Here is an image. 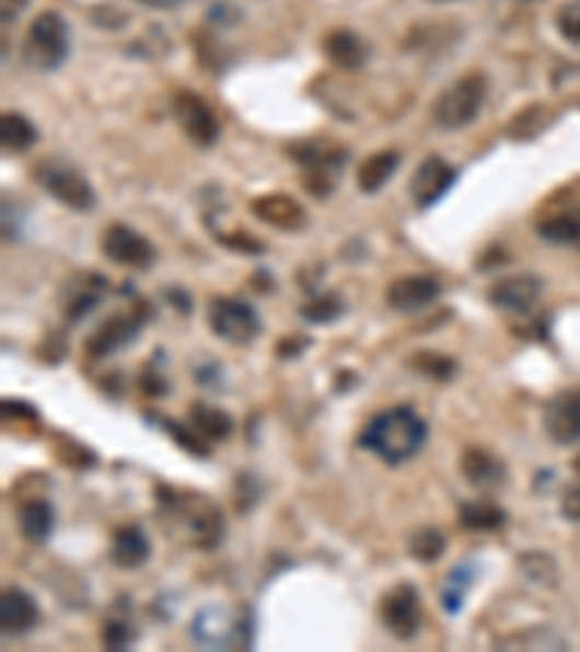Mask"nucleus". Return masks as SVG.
<instances>
[{
	"instance_id": "20",
	"label": "nucleus",
	"mask_w": 580,
	"mask_h": 652,
	"mask_svg": "<svg viewBox=\"0 0 580 652\" xmlns=\"http://www.w3.org/2000/svg\"><path fill=\"white\" fill-rule=\"evenodd\" d=\"M459 470H462L467 485H473V488H479V490L499 488L502 479H506V464L499 462L494 453H488V450H482V446L464 450L462 462H459Z\"/></svg>"
},
{
	"instance_id": "25",
	"label": "nucleus",
	"mask_w": 580,
	"mask_h": 652,
	"mask_svg": "<svg viewBox=\"0 0 580 652\" xmlns=\"http://www.w3.org/2000/svg\"><path fill=\"white\" fill-rule=\"evenodd\" d=\"M189 427L198 432L204 441H209V444L227 441V438L232 435V430H235L230 412H224V409H218V406H209V404L189 406Z\"/></svg>"
},
{
	"instance_id": "30",
	"label": "nucleus",
	"mask_w": 580,
	"mask_h": 652,
	"mask_svg": "<svg viewBox=\"0 0 580 652\" xmlns=\"http://www.w3.org/2000/svg\"><path fill=\"white\" fill-rule=\"evenodd\" d=\"M409 365H413L418 374H424V377L441 381V383L453 381L459 369L456 360H450V357L444 354H436V351H421V354H415L413 360H409Z\"/></svg>"
},
{
	"instance_id": "36",
	"label": "nucleus",
	"mask_w": 580,
	"mask_h": 652,
	"mask_svg": "<svg viewBox=\"0 0 580 652\" xmlns=\"http://www.w3.org/2000/svg\"><path fill=\"white\" fill-rule=\"evenodd\" d=\"M557 30L566 42L580 44V7H564L557 12Z\"/></svg>"
},
{
	"instance_id": "32",
	"label": "nucleus",
	"mask_w": 580,
	"mask_h": 652,
	"mask_svg": "<svg viewBox=\"0 0 580 652\" xmlns=\"http://www.w3.org/2000/svg\"><path fill=\"white\" fill-rule=\"evenodd\" d=\"M520 569L525 571V578L540 583V586H557V578H560V571H557L555 560H552V554L543 551H529L520 554Z\"/></svg>"
},
{
	"instance_id": "24",
	"label": "nucleus",
	"mask_w": 580,
	"mask_h": 652,
	"mask_svg": "<svg viewBox=\"0 0 580 652\" xmlns=\"http://www.w3.org/2000/svg\"><path fill=\"white\" fill-rule=\"evenodd\" d=\"M38 142V128L21 110H7L0 116V145L7 154H24Z\"/></svg>"
},
{
	"instance_id": "16",
	"label": "nucleus",
	"mask_w": 580,
	"mask_h": 652,
	"mask_svg": "<svg viewBox=\"0 0 580 652\" xmlns=\"http://www.w3.org/2000/svg\"><path fill=\"white\" fill-rule=\"evenodd\" d=\"M543 427L546 435L555 444H578L580 441V388L572 392H560L546 404L543 412Z\"/></svg>"
},
{
	"instance_id": "35",
	"label": "nucleus",
	"mask_w": 580,
	"mask_h": 652,
	"mask_svg": "<svg viewBox=\"0 0 580 652\" xmlns=\"http://www.w3.org/2000/svg\"><path fill=\"white\" fill-rule=\"evenodd\" d=\"M160 427L174 438V444L183 446L189 455H198V458H207L209 455V441H204L192 427H183V423L174 421H160Z\"/></svg>"
},
{
	"instance_id": "31",
	"label": "nucleus",
	"mask_w": 580,
	"mask_h": 652,
	"mask_svg": "<svg viewBox=\"0 0 580 652\" xmlns=\"http://www.w3.org/2000/svg\"><path fill=\"white\" fill-rule=\"evenodd\" d=\"M448 548V539L439 528H418L409 537V554L418 562H436L441 560V554Z\"/></svg>"
},
{
	"instance_id": "10",
	"label": "nucleus",
	"mask_w": 580,
	"mask_h": 652,
	"mask_svg": "<svg viewBox=\"0 0 580 652\" xmlns=\"http://www.w3.org/2000/svg\"><path fill=\"white\" fill-rule=\"evenodd\" d=\"M172 110L183 133L189 137L200 149H212L221 137V123H218L216 110L209 108L207 102L200 100L198 93L177 91L172 100Z\"/></svg>"
},
{
	"instance_id": "7",
	"label": "nucleus",
	"mask_w": 580,
	"mask_h": 652,
	"mask_svg": "<svg viewBox=\"0 0 580 652\" xmlns=\"http://www.w3.org/2000/svg\"><path fill=\"white\" fill-rule=\"evenodd\" d=\"M207 323L209 330L227 346H250L262 334V316L244 299H212L207 311Z\"/></svg>"
},
{
	"instance_id": "19",
	"label": "nucleus",
	"mask_w": 580,
	"mask_h": 652,
	"mask_svg": "<svg viewBox=\"0 0 580 652\" xmlns=\"http://www.w3.org/2000/svg\"><path fill=\"white\" fill-rule=\"evenodd\" d=\"M151 560V539L146 534L142 525H123V528L114 531V539H111V562L119 566V569H140Z\"/></svg>"
},
{
	"instance_id": "41",
	"label": "nucleus",
	"mask_w": 580,
	"mask_h": 652,
	"mask_svg": "<svg viewBox=\"0 0 580 652\" xmlns=\"http://www.w3.org/2000/svg\"><path fill=\"white\" fill-rule=\"evenodd\" d=\"M142 7H151V9H177L183 3V0H140Z\"/></svg>"
},
{
	"instance_id": "37",
	"label": "nucleus",
	"mask_w": 580,
	"mask_h": 652,
	"mask_svg": "<svg viewBox=\"0 0 580 652\" xmlns=\"http://www.w3.org/2000/svg\"><path fill=\"white\" fill-rule=\"evenodd\" d=\"M140 386H142V392H146V395H149V397H163L169 392L166 374L160 372V369L154 363L146 365V372H142V377H140Z\"/></svg>"
},
{
	"instance_id": "18",
	"label": "nucleus",
	"mask_w": 580,
	"mask_h": 652,
	"mask_svg": "<svg viewBox=\"0 0 580 652\" xmlns=\"http://www.w3.org/2000/svg\"><path fill=\"white\" fill-rule=\"evenodd\" d=\"M250 209H253V216L262 223L285 232H297L308 223V212L302 209V203L297 198H290V195H279V191L262 195V198L250 203Z\"/></svg>"
},
{
	"instance_id": "9",
	"label": "nucleus",
	"mask_w": 580,
	"mask_h": 652,
	"mask_svg": "<svg viewBox=\"0 0 580 652\" xmlns=\"http://www.w3.org/2000/svg\"><path fill=\"white\" fill-rule=\"evenodd\" d=\"M146 319H149V307L142 305V302H137L128 314L111 316V319H105L100 328L93 330L91 337H88V342H84V351H88L91 360H105V357L116 354L119 348L140 337Z\"/></svg>"
},
{
	"instance_id": "15",
	"label": "nucleus",
	"mask_w": 580,
	"mask_h": 652,
	"mask_svg": "<svg viewBox=\"0 0 580 652\" xmlns=\"http://www.w3.org/2000/svg\"><path fill=\"white\" fill-rule=\"evenodd\" d=\"M441 296V281L436 276H424V272H415V276H398L386 288V302H390L392 311L398 314H415V311H424V307L436 305Z\"/></svg>"
},
{
	"instance_id": "42",
	"label": "nucleus",
	"mask_w": 580,
	"mask_h": 652,
	"mask_svg": "<svg viewBox=\"0 0 580 652\" xmlns=\"http://www.w3.org/2000/svg\"><path fill=\"white\" fill-rule=\"evenodd\" d=\"M572 467H575V473H578V476H580V455L572 462Z\"/></svg>"
},
{
	"instance_id": "17",
	"label": "nucleus",
	"mask_w": 580,
	"mask_h": 652,
	"mask_svg": "<svg viewBox=\"0 0 580 652\" xmlns=\"http://www.w3.org/2000/svg\"><path fill=\"white\" fill-rule=\"evenodd\" d=\"M42 620V609L30 592L21 586H9L0 597V629L7 638H21L33 632Z\"/></svg>"
},
{
	"instance_id": "8",
	"label": "nucleus",
	"mask_w": 580,
	"mask_h": 652,
	"mask_svg": "<svg viewBox=\"0 0 580 652\" xmlns=\"http://www.w3.org/2000/svg\"><path fill=\"white\" fill-rule=\"evenodd\" d=\"M102 253L108 261L128 270H149L158 261L154 244L128 223H111L108 230L102 232Z\"/></svg>"
},
{
	"instance_id": "21",
	"label": "nucleus",
	"mask_w": 580,
	"mask_h": 652,
	"mask_svg": "<svg viewBox=\"0 0 580 652\" xmlns=\"http://www.w3.org/2000/svg\"><path fill=\"white\" fill-rule=\"evenodd\" d=\"M323 53L340 70H360L366 65V58H369L366 42L351 30H332L323 38Z\"/></svg>"
},
{
	"instance_id": "22",
	"label": "nucleus",
	"mask_w": 580,
	"mask_h": 652,
	"mask_svg": "<svg viewBox=\"0 0 580 652\" xmlns=\"http://www.w3.org/2000/svg\"><path fill=\"white\" fill-rule=\"evenodd\" d=\"M18 531L24 534L26 543L42 545L56 531V508L47 499H30L18 508Z\"/></svg>"
},
{
	"instance_id": "1",
	"label": "nucleus",
	"mask_w": 580,
	"mask_h": 652,
	"mask_svg": "<svg viewBox=\"0 0 580 652\" xmlns=\"http://www.w3.org/2000/svg\"><path fill=\"white\" fill-rule=\"evenodd\" d=\"M427 435H430V427L413 406H392L366 423L357 444L378 455L390 467H401L421 453Z\"/></svg>"
},
{
	"instance_id": "4",
	"label": "nucleus",
	"mask_w": 580,
	"mask_h": 652,
	"mask_svg": "<svg viewBox=\"0 0 580 652\" xmlns=\"http://www.w3.org/2000/svg\"><path fill=\"white\" fill-rule=\"evenodd\" d=\"M33 177L50 198H56L58 203H65L73 212H91L96 207V191H93L91 181L67 160H38V165L33 168Z\"/></svg>"
},
{
	"instance_id": "12",
	"label": "nucleus",
	"mask_w": 580,
	"mask_h": 652,
	"mask_svg": "<svg viewBox=\"0 0 580 652\" xmlns=\"http://www.w3.org/2000/svg\"><path fill=\"white\" fill-rule=\"evenodd\" d=\"M456 165L448 163V160L439 158V154H430V158H424L421 165L413 172L409 198H413V203L418 209H432L453 186H456Z\"/></svg>"
},
{
	"instance_id": "28",
	"label": "nucleus",
	"mask_w": 580,
	"mask_h": 652,
	"mask_svg": "<svg viewBox=\"0 0 580 652\" xmlns=\"http://www.w3.org/2000/svg\"><path fill=\"white\" fill-rule=\"evenodd\" d=\"M540 238L552 241V244H564V247L580 249V209H566L557 216L546 218L540 223Z\"/></svg>"
},
{
	"instance_id": "33",
	"label": "nucleus",
	"mask_w": 580,
	"mask_h": 652,
	"mask_svg": "<svg viewBox=\"0 0 580 652\" xmlns=\"http://www.w3.org/2000/svg\"><path fill=\"white\" fill-rule=\"evenodd\" d=\"M299 314H302V319H305V323H311V325L334 323V319L343 314V299L337 296V293L314 296L311 302H305V305L299 307Z\"/></svg>"
},
{
	"instance_id": "5",
	"label": "nucleus",
	"mask_w": 580,
	"mask_h": 652,
	"mask_svg": "<svg viewBox=\"0 0 580 652\" xmlns=\"http://www.w3.org/2000/svg\"><path fill=\"white\" fill-rule=\"evenodd\" d=\"M160 499H163V511L183 520V525L189 531L192 545L216 548L224 539V513L218 511L209 499H204V496L166 493V490H160Z\"/></svg>"
},
{
	"instance_id": "11",
	"label": "nucleus",
	"mask_w": 580,
	"mask_h": 652,
	"mask_svg": "<svg viewBox=\"0 0 580 652\" xmlns=\"http://www.w3.org/2000/svg\"><path fill=\"white\" fill-rule=\"evenodd\" d=\"M381 620L398 641H409L421 629V595L409 583L392 586L381 597Z\"/></svg>"
},
{
	"instance_id": "3",
	"label": "nucleus",
	"mask_w": 580,
	"mask_h": 652,
	"mask_svg": "<svg viewBox=\"0 0 580 652\" xmlns=\"http://www.w3.org/2000/svg\"><path fill=\"white\" fill-rule=\"evenodd\" d=\"M67 56H70V26H67L65 15H58L53 9H44L26 30V67L42 70V73H53V70L65 65Z\"/></svg>"
},
{
	"instance_id": "38",
	"label": "nucleus",
	"mask_w": 580,
	"mask_h": 652,
	"mask_svg": "<svg viewBox=\"0 0 580 652\" xmlns=\"http://www.w3.org/2000/svg\"><path fill=\"white\" fill-rule=\"evenodd\" d=\"M3 418L7 421H21V423H30V427H38V409H33L30 404H24V400H3Z\"/></svg>"
},
{
	"instance_id": "27",
	"label": "nucleus",
	"mask_w": 580,
	"mask_h": 652,
	"mask_svg": "<svg viewBox=\"0 0 580 652\" xmlns=\"http://www.w3.org/2000/svg\"><path fill=\"white\" fill-rule=\"evenodd\" d=\"M459 522L467 531H499L506 525V511L497 502L476 499V502H464L459 508Z\"/></svg>"
},
{
	"instance_id": "2",
	"label": "nucleus",
	"mask_w": 580,
	"mask_h": 652,
	"mask_svg": "<svg viewBox=\"0 0 580 652\" xmlns=\"http://www.w3.org/2000/svg\"><path fill=\"white\" fill-rule=\"evenodd\" d=\"M488 100V79L485 73H467L459 82L439 93V100L432 102V123L441 131H462L482 114V105Z\"/></svg>"
},
{
	"instance_id": "6",
	"label": "nucleus",
	"mask_w": 580,
	"mask_h": 652,
	"mask_svg": "<svg viewBox=\"0 0 580 652\" xmlns=\"http://www.w3.org/2000/svg\"><path fill=\"white\" fill-rule=\"evenodd\" d=\"M288 154L302 165L305 172V189L314 198H328L337 186V174L343 172V163L348 160V149L332 145V142L305 140L288 149Z\"/></svg>"
},
{
	"instance_id": "43",
	"label": "nucleus",
	"mask_w": 580,
	"mask_h": 652,
	"mask_svg": "<svg viewBox=\"0 0 580 652\" xmlns=\"http://www.w3.org/2000/svg\"><path fill=\"white\" fill-rule=\"evenodd\" d=\"M436 3H441V0H436Z\"/></svg>"
},
{
	"instance_id": "13",
	"label": "nucleus",
	"mask_w": 580,
	"mask_h": 652,
	"mask_svg": "<svg viewBox=\"0 0 580 652\" xmlns=\"http://www.w3.org/2000/svg\"><path fill=\"white\" fill-rule=\"evenodd\" d=\"M192 638L198 641L200 647H250V641L244 638V620L232 618L230 612L221 609V606H204V609L195 615L192 620Z\"/></svg>"
},
{
	"instance_id": "40",
	"label": "nucleus",
	"mask_w": 580,
	"mask_h": 652,
	"mask_svg": "<svg viewBox=\"0 0 580 652\" xmlns=\"http://www.w3.org/2000/svg\"><path fill=\"white\" fill-rule=\"evenodd\" d=\"M308 346H311V337L279 339V342H276V357H279V360H290V357L302 354Z\"/></svg>"
},
{
	"instance_id": "29",
	"label": "nucleus",
	"mask_w": 580,
	"mask_h": 652,
	"mask_svg": "<svg viewBox=\"0 0 580 652\" xmlns=\"http://www.w3.org/2000/svg\"><path fill=\"white\" fill-rule=\"evenodd\" d=\"M105 288H108V284H105L100 276H91V279H84L82 288L76 290L73 296H70V302L65 305L67 323H79V319H84V316L91 314L93 307L100 305L102 290H105Z\"/></svg>"
},
{
	"instance_id": "39",
	"label": "nucleus",
	"mask_w": 580,
	"mask_h": 652,
	"mask_svg": "<svg viewBox=\"0 0 580 652\" xmlns=\"http://www.w3.org/2000/svg\"><path fill=\"white\" fill-rule=\"evenodd\" d=\"M560 511H564V520L580 522V485H572V488L564 490Z\"/></svg>"
},
{
	"instance_id": "23",
	"label": "nucleus",
	"mask_w": 580,
	"mask_h": 652,
	"mask_svg": "<svg viewBox=\"0 0 580 652\" xmlns=\"http://www.w3.org/2000/svg\"><path fill=\"white\" fill-rule=\"evenodd\" d=\"M398 163L401 154L392 149L369 154L360 163V168H357V189L363 191V195H378L392 181V174L398 172Z\"/></svg>"
},
{
	"instance_id": "26",
	"label": "nucleus",
	"mask_w": 580,
	"mask_h": 652,
	"mask_svg": "<svg viewBox=\"0 0 580 652\" xmlns=\"http://www.w3.org/2000/svg\"><path fill=\"white\" fill-rule=\"evenodd\" d=\"M473 586H476V569H473V562H459L456 569L448 574L444 589H441V606H444V612H448V615H459Z\"/></svg>"
},
{
	"instance_id": "34",
	"label": "nucleus",
	"mask_w": 580,
	"mask_h": 652,
	"mask_svg": "<svg viewBox=\"0 0 580 652\" xmlns=\"http://www.w3.org/2000/svg\"><path fill=\"white\" fill-rule=\"evenodd\" d=\"M137 641V629L125 615H111L105 624H102V644L108 650H125Z\"/></svg>"
},
{
	"instance_id": "14",
	"label": "nucleus",
	"mask_w": 580,
	"mask_h": 652,
	"mask_svg": "<svg viewBox=\"0 0 580 652\" xmlns=\"http://www.w3.org/2000/svg\"><path fill=\"white\" fill-rule=\"evenodd\" d=\"M543 296V279L534 272L522 276H506L488 288V302L506 314H529Z\"/></svg>"
}]
</instances>
